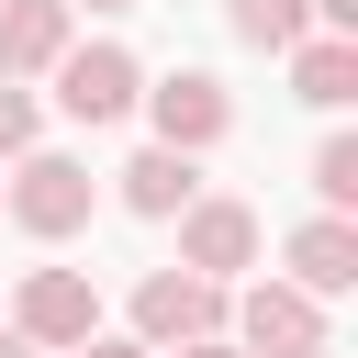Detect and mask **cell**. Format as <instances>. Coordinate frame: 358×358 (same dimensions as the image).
Listing matches in <instances>:
<instances>
[{
  "instance_id": "1",
  "label": "cell",
  "mask_w": 358,
  "mask_h": 358,
  "mask_svg": "<svg viewBox=\"0 0 358 358\" xmlns=\"http://www.w3.org/2000/svg\"><path fill=\"white\" fill-rule=\"evenodd\" d=\"M90 213H101V190H90V168H78V157H56V145L11 157V190H0V224H22V235H45V246H67V235H78Z\"/></svg>"
},
{
  "instance_id": "2",
  "label": "cell",
  "mask_w": 358,
  "mask_h": 358,
  "mask_svg": "<svg viewBox=\"0 0 358 358\" xmlns=\"http://www.w3.org/2000/svg\"><path fill=\"white\" fill-rule=\"evenodd\" d=\"M224 280H190V268H145L134 280V347H201V336H224Z\"/></svg>"
},
{
  "instance_id": "3",
  "label": "cell",
  "mask_w": 358,
  "mask_h": 358,
  "mask_svg": "<svg viewBox=\"0 0 358 358\" xmlns=\"http://www.w3.org/2000/svg\"><path fill=\"white\" fill-rule=\"evenodd\" d=\"M224 347L246 358H324V302H302L291 280H257L224 302Z\"/></svg>"
},
{
  "instance_id": "4",
  "label": "cell",
  "mask_w": 358,
  "mask_h": 358,
  "mask_svg": "<svg viewBox=\"0 0 358 358\" xmlns=\"http://www.w3.org/2000/svg\"><path fill=\"white\" fill-rule=\"evenodd\" d=\"M11 336L45 358V347H90L101 336V291H90V268H22V291H11Z\"/></svg>"
},
{
  "instance_id": "5",
  "label": "cell",
  "mask_w": 358,
  "mask_h": 358,
  "mask_svg": "<svg viewBox=\"0 0 358 358\" xmlns=\"http://www.w3.org/2000/svg\"><path fill=\"white\" fill-rule=\"evenodd\" d=\"M45 78H56V112H67V123H123V112L145 101V67H134V45H67Z\"/></svg>"
},
{
  "instance_id": "6",
  "label": "cell",
  "mask_w": 358,
  "mask_h": 358,
  "mask_svg": "<svg viewBox=\"0 0 358 358\" xmlns=\"http://www.w3.org/2000/svg\"><path fill=\"white\" fill-rule=\"evenodd\" d=\"M145 112H157V145H179V157H201V145L235 134V101H224L213 67H168V78H145Z\"/></svg>"
},
{
  "instance_id": "7",
  "label": "cell",
  "mask_w": 358,
  "mask_h": 358,
  "mask_svg": "<svg viewBox=\"0 0 358 358\" xmlns=\"http://www.w3.org/2000/svg\"><path fill=\"white\" fill-rule=\"evenodd\" d=\"M179 268H190V280H235V268H257V213L224 201V190H201V201L179 213Z\"/></svg>"
},
{
  "instance_id": "8",
  "label": "cell",
  "mask_w": 358,
  "mask_h": 358,
  "mask_svg": "<svg viewBox=\"0 0 358 358\" xmlns=\"http://www.w3.org/2000/svg\"><path fill=\"white\" fill-rule=\"evenodd\" d=\"M280 257H291V291H302V302H336V291L358 280V224H347V213H313V224H291Z\"/></svg>"
},
{
  "instance_id": "9",
  "label": "cell",
  "mask_w": 358,
  "mask_h": 358,
  "mask_svg": "<svg viewBox=\"0 0 358 358\" xmlns=\"http://www.w3.org/2000/svg\"><path fill=\"white\" fill-rule=\"evenodd\" d=\"M67 22H78L67 0H0V78H45V67L78 45Z\"/></svg>"
},
{
  "instance_id": "10",
  "label": "cell",
  "mask_w": 358,
  "mask_h": 358,
  "mask_svg": "<svg viewBox=\"0 0 358 358\" xmlns=\"http://www.w3.org/2000/svg\"><path fill=\"white\" fill-rule=\"evenodd\" d=\"M190 201H201V157H179V145H145V157H123V213L168 224V213H190Z\"/></svg>"
},
{
  "instance_id": "11",
  "label": "cell",
  "mask_w": 358,
  "mask_h": 358,
  "mask_svg": "<svg viewBox=\"0 0 358 358\" xmlns=\"http://www.w3.org/2000/svg\"><path fill=\"white\" fill-rule=\"evenodd\" d=\"M291 90H302L313 112H347V101H358V45H347V34H302V45H291Z\"/></svg>"
},
{
  "instance_id": "12",
  "label": "cell",
  "mask_w": 358,
  "mask_h": 358,
  "mask_svg": "<svg viewBox=\"0 0 358 358\" xmlns=\"http://www.w3.org/2000/svg\"><path fill=\"white\" fill-rule=\"evenodd\" d=\"M224 34H235V45H268V56H291V45L313 34V11H302V0H224Z\"/></svg>"
},
{
  "instance_id": "13",
  "label": "cell",
  "mask_w": 358,
  "mask_h": 358,
  "mask_svg": "<svg viewBox=\"0 0 358 358\" xmlns=\"http://www.w3.org/2000/svg\"><path fill=\"white\" fill-rule=\"evenodd\" d=\"M313 201L324 213H358V134H324L313 145Z\"/></svg>"
},
{
  "instance_id": "14",
  "label": "cell",
  "mask_w": 358,
  "mask_h": 358,
  "mask_svg": "<svg viewBox=\"0 0 358 358\" xmlns=\"http://www.w3.org/2000/svg\"><path fill=\"white\" fill-rule=\"evenodd\" d=\"M0 157H34V90L0 78Z\"/></svg>"
},
{
  "instance_id": "15",
  "label": "cell",
  "mask_w": 358,
  "mask_h": 358,
  "mask_svg": "<svg viewBox=\"0 0 358 358\" xmlns=\"http://www.w3.org/2000/svg\"><path fill=\"white\" fill-rule=\"evenodd\" d=\"M67 358H157V347H134V336H90V347H67Z\"/></svg>"
},
{
  "instance_id": "16",
  "label": "cell",
  "mask_w": 358,
  "mask_h": 358,
  "mask_svg": "<svg viewBox=\"0 0 358 358\" xmlns=\"http://www.w3.org/2000/svg\"><path fill=\"white\" fill-rule=\"evenodd\" d=\"M168 358H246V347H224V336H201V347H168Z\"/></svg>"
},
{
  "instance_id": "17",
  "label": "cell",
  "mask_w": 358,
  "mask_h": 358,
  "mask_svg": "<svg viewBox=\"0 0 358 358\" xmlns=\"http://www.w3.org/2000/svg\"><path fill=\"white\" fill-rule=\"evenodd\" d=\"M67 11H145V0H67Z\"/></svg>"
},
{
  "instance_id": "18",
  "label": "cell",
  "mask_w": 358,
  "mask_h": 358,
  "mask_svg": "<svg viewBox=\"0 0 358 358\" xmlns=\"http://www.w3.org/2000/svg\"><path fill=\"white\" fill-rule=\"evenodd\" d=\"M0 358H34V347H22V336H11V324H0Z\"/></svg>"
}]
</instances>
